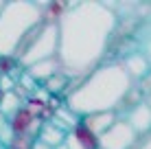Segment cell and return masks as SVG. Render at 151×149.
Listing matches in <instances>:
<instances>
[{"label":"cell","instance_id":"1","mask_svg":"<svg viewBox=\"0 0 151 149\" xmlns=\"http://www.w3.org/2000/svg\"><path fill=\"white\" fill-rule=\"evenodd\" d=\"M116 29V13L103 2L68 4L57 22V61L68 75L83 77L96 66L107 50Z\"/></svg>","mask_w":151,"mask_h":149},{"label":"cell","instance_id":"2","mask_svg":"<svg viewBox=\"0 0 151 149\" xmlns=\"http://www.w3.org/2000/svg\"><path fill=\"white\" fill-rule=\"evenodd\" d=\"M132 88L123 64H101L94 70L81 77V81L70 88L66 107L77 116L94 112H114L125 101V94Z\"/></svg>","mask_w":151,"mask_h":149},{"label":"cell","instance_id":"3","mask_svg":"<svg viewBox=\"0 0 151 149\" xmlns=\"http://www.w3.org/2000/svg\"><path fill=\"white\" fill-rule=\"evenodd\" d=\"M42 20V4L2 2L0 7V57H13L18 46Z\"/></svg>","mask_w":151,"mask_h":149},{"label":"cell","instance_id":"4","mask_svg":"<svg viewBox=\"0 0 151 149\" xmlns=\"http://www.w3.org/2000/svg\"><path fill=\"white\" fill-rule=\"evenodd\" d=\"M57 55V24L42 22L37 29H33L18 50L13 53V59L18 66H31L35 61H44Z\"/></svg>","mask_w":151,"mask_h":149},{"label":"cell","instance_id":"5","mask_svg":"<svg viewBox=\"0 0 151 149\" xmlns=\"http://www.w3.org/2000/svg\"><path fill=\"white\" fill-rule=\"evenodd\" d=\"M136 143H138L136 132L123 119H116L99 136V149H134Z\"/></svg>","mask_w":151,"mask_h":149},{"label":"cell","instance_id":"6","mask_svg":"<svg viewBox=\"0 0 151 149\" xmlns=\"http://www.w3.org/2000/svg\"><path fill=\"white\" fill-rule=\"evenodd\" d=\"M64 145L66 149H99V138L79 123V125H75L72 130L66 132Z\"/></svg>","mask_w":151,"mask_h":149},{"label":"cell","instance_id":"7","mask_svg":"<svg viewBox=\"0 0 151 149\" xmlns=\"http://www.w3.org/2000/svg\"><path fill=\"white\" fill-rule=\"evenodd\" d=\"M127 125L136 132V136L147 134L151 130V107H149V103L134 105L132 110H129V114H127Z\"/></svg>","mask_w":151,"mask_h":149},{"label":"cell","instance_id":"8","mask_svg":"<svg viewBox=\"0 0 151 149\" xmlns=\"http://www.w3.org/2000/svg\"><path fill=\"white\" fill-rule=\"evenodd\" d=\"M114 121H116V112H94V114H86V116L79 119L81 125L86 127L88 132H92L96 138L101 136Z\"/></svg>","mask_w":151,"mask_h":149},{"label":"cell","instance_id":"9","mask_svg":"<svg viewBox=\"0 0 151 149\" xmlns=\"http://www.w3.org/2000/svg\"><path fill=\"white\" fill-rule=\"evenodd\" d=\"M123 68H125V73H127L129 79H142V77L149 73L151 64H149V59L145 57L140 50H136V53H132V55L125 57Z\"/></svg>","mask_w":151,"mask_h":149},{"label":"cell","instance_id":"10","mask_svg":"<svg viewBox=\"0 0 151 149\" xmlns=\"http://www.w3.org/2000/svg\"><path fill=\"white\" fill-rule=\"evenodd\" d=\"M24 73H27L33 81H46L53 75L59 73V61H57V57H50V59H44V61H35V64L27 66Z\"/></svg>","mask_w":151,"mask_h":149},{"label":"cell","instance_id":"11","mask_svg":"<svg viewBox=\"0 0 151 149\" xmlns=\"http://www.w3.org/2000/svg\"><path fill=\"white\" fill-rule=\"evenodd\" d=\"M64 138H66V132L59 130V127H55L50 121L42 123V127H40V132H37V140H42L44 145H48L50 149L64 145Z\"/></svg>","mask_w":151,"mask_h":149},{"label":"cell","instance_id":"12","mask_svg":"<svg viewBox=\"0 0 151 149\" xmlns=\"http://www.w3.org/2000/svg\"><path fill=\"white\" fill-rule=\"evenodd\" d=\"M22 107V99H20L15 92H4L2 94V101H0V114L4 116H11L15 110Z\"/></svg>","mask_w":151,"mask_h":149},{"label":"cell","instance_id":"13","mask_svg":"<svg viewBox=\"0 0 151 149\" xmlns=\"http://www.w3.org/2000/svg\"><path fill=\"white\" fill-rule=\"evenodd\" d=\"M66 88H68V77L61 75V73H57V75L50 77V79L44 81V90L48 92V94H59V92H64Z\"/></svg>","mask_w":151,"mask_h":149},{"label":"cell","instance_id":"14","mask_svg":"<svg viewBox=\"0 0 151 149\" xmlns=\"http://www.w3.org/2000/svg\"><path fill=\"white\" fill-rule=\"evenodd\" d=\"M33 140H35V138H31L29 134H18V136L11 138V143H9L7 147H11V149H31Z\"/></svg>","mask_w":151,"mask_h":149},{"label":"cell","instance_id":"15","mask_svg":"<svg viewBox=\"0 0 151 149\" xmlns=\"http://www.w3.org/2000/svg\"><path fill=\"white\" fill-rule=\"evenodd\" d=\"M11 138H13V132H11V127H9V121H7V116L4 114H0V143H2L4 147L11 143Z\"/></svg>","mask_w":151,"mask_h":149},{"label":"cell","instance_id":"16","mask_svg":"<svg viewBox=\"0 0 151 149\" xmlns=\"http://www.w3.org/2000/svg\"><path fill=\"white\" fill-rule=\"evenodd\" d=\"M136 88L140 90V94H151V68H149V73L142 77V81H140V86H136Z\"/></svg>","mask_w":151,"mask_h":149},{"label":"cell","instance_id":"17","mask_svg":"<svg viewBox=\"0 0 151 149\" xmlns=\"http://www.w3.org/2000/svg\"><path fill=\"white\" fill-rule=\"evenodd\" d=\"M13 88H15V81L9 75L0 77V92H2V94H4V92H13Z\"/></svg>","mask_w":151,"mask_h":149},{"label":"cell","instance_id":"18","mask_svg":"<svg viewBox=\"0 0 151 149\" xmlns=\"http://www.w3.org/2000/svg\"><path fill=\"white\" fill-rule=\"evenodd\" d=\"M136 149H151V136H147L145 138V140H140V143H136V145H134Z\"/></svg>","mask_w":151,"mask_h":149},{"label":"cell","instance_id":"19","mask_svg":"<svg viewBox=\"0 0 151 149\" xmlns=\"http://www.w3.org/2000/svg\"><path fill=\"white\" fill-rule=\"evenodd\" d=\"M31 149H50V147H48V145H44L42 140H37V138H35L33 145H31Z\"/></svg>","mask_w":151,"mask_h":149},{"label":"cell","instance_id":"20","mask_svg":"<svg viewBox=\"0 0 151 149\" xmlns=\"http://www.w3.org/2000/svg\"><path fill=\"white\" fill-rule=\"evenodd\" d=\"M142 55H145V57L149 59V64H151V40L147 42V46H145V53H142Z\"/></svg>","mask_w":151,"mask_h":149},{"label":"cell","instance_id":"21","mask_svg":"<svg viewBox=\"0 0 151 149\" xmlns=\"http://www.w3.org/2000/svg\"><path fill=\"white\" fill-rule=\"evenodd\" d=\"M55 149H66V145H59V147H55Z\"/></svg>","mask_w":151,"mask_h":149},{"label":"cell","instance_id":"22","mask_svg":"<svg viewBox=\"0 0 151 149\" xmlns=\"http://www.w3.org/2000/svg\"><path fill=\"white\" fill-rule=\"evenodd\" d=\"M0 149H7V147H4V145H2V143H0Z\"/></svg>","mask_w":151,"mask_h":149},{"label":"cell","instance_id":"23","mask_svg":"<svg viewBox=\"0 0 151 149\" xmlns=\"http://www.w3.org/2000/svg\"><path fill=\"white\" fill-rule=\"evenodd\" d=\"M149 107H151V94H149Z\"/></svg>","mask_w":151,"mask_h":149},{"label":"cell","instance_id":"24","mask_svg":"<svg viewBox=\"0 0 151 149\" xmlns=\"http://www.w3.org/2000/svg\"><path fill=\"white\" fill-rule=\"evenodd\" d=\"M0 101H2V92H0Z\"/></svg>","mask_w":151,"mask_h":149},{"label":"cell","instance_id":"25","mask_svg":"<svg viewBox=\"0 0 151 149\" xmlns=\"http://www.w3.org/2000/svg\"><path fill=\"white\" fill-rule=\"evenodd\" d=\"M0 7H2V2H0Z\"/></svg>","mask_w":151,"mask_h":149},{"label":"cell","instance_id":"26","mask_svg":"<svg viewBox=\"0 0 151 149\" xmlns=\"http://www.w3.org/2000/svg\"><path fill=\"white\" fill-rule=\"evenodd\" d=\"M7 149H11V147H7Z\"/></svg>","mask_w":151,"mask_h":149}]
</instances>
